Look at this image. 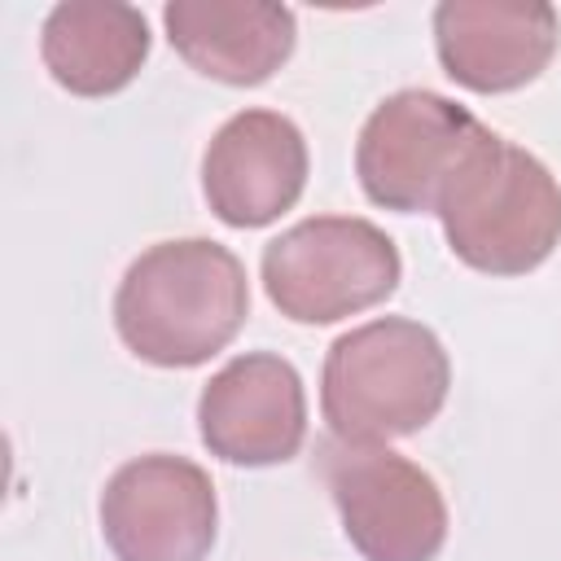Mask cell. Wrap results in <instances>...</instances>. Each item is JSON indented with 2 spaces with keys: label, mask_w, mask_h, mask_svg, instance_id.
Instances as JSON below:
<instances>
[{
  "label": "cell",
  "mask_w": 561,
  "mask_h": 561,
  "mask_svg": "<svg viewBox=\"0 0 561 561\" xmlns=\"http://www.w3.org/2000/svg\"><path fill=\"white\" fill-rule=\"evenodd\" d=\"M250 280L241 259L210 237L149 245L118 280L114 329L153 368H197L241 333Z\"/></svg>",
  "instance_id": "obj_1"
},
{
  "label": "cell",
  "mask_w": 561,
  "mask_h": 561,
  "mask_svg": "<svg viewBox=\"0 0 561 561\" xmlns=\"http://www.w3.org/2000/svg\"><path fill=\"white\" fill-rule=\"evenodd\" d=\"M451 390V359L434 329L381 316L342 333L320 368V412L337 443L386 447L425 430Z\"/></svg>",
  "instance_id": "obj_2"
},
{
  "label": "cell",
  "mask_w": 561,
  "mask_h": 561,
  "mask_svg": "<svg viewBox=\"0 0 561 561\" xmlns=\"http://www.w3.org/2000/svg\"><path fill=\"white\" fill-rule=\"evenodd\" d=\"M447 250L482 276H526L561 245L557 175L504 136H486L438 197Z\"/></svg>",
  "instance_id": "obj_3"
},
{
  "label": "cell",
  "mask_w": 561,
  "mask_h": 561,
  "mask_svg": "<svg viewBox=\"0 0 561 561\" xmlns=\"http://www.w3.org/2000/svg\"><path fill=\"white\" fill-rule=\"evenodd\" d=\"M263 289L294 324H337L399 289V245L368 219L316 215L263 245Z\"/></svg>",
  "instance_id": "obj_4"
},
{
  "label": "cell",
  "mask_w": 561,
  "mask_h": 561,
  "mask_svg": "<svg viewBox=\"0 0 561 561\" xmlns=\"http://www.w3.org/2000/svg\"><path fill=\"white\" fill-rule=\"evenodd\" d=\"M491 136L465 105L430 88H403L386 96L359 127L355 175L373 206L421 215L438 210L443 188L465 158Z\"/></svg>",
  "instance_id": "obj_5"
},
{
  "label": "cell",
  "mask_w": 561,
  "mask_h": 561,
  "mask_svg": "<svg viewBox=\"0 0 561 561\" xmlns=\"http://www.w3.org/2000/svg\"><path fill=\"white\" fill-rule=\"evenodd\" d=\"M324 482L342 535L364 561H434L447 543L438 482L390 447H324Z\"/></svg>",
  "instance_id": "obj_6"
},
{
  "label": "cell",
  "mask_w": 561,
  "mask_h": 561,
  "mask_svg": "<svg viewBox=\"0 0 561 561\" xmlns=\"http://www.w3.org/2000/svg\"><path fill=\"white\" fill-rule=\"evenodd\" d=\"M215 530V482L188 456H136L101 491V535L114 561H206Z\"/></svg>",
  "instance_id": "obj_7"
},
{
  "label": "cell",
  "mask_w": 561,
  "mask_h": 561,
  "mask_svg": "<svg viewBox=\"0 0 561 561\" xmlns=\"http://www.w3.org/2000/svg\"><path fill=\"white\" fill-rule=\"evenodd\" d=\"M197 434L224 465H285L307 443V390L298 368L272 351L228 359L197 399Z\"/></svg>",
  "instance_id": "obj_8"
},
{
  "label": "cell",
  "mask_w": 561,
  "mask_h": 561,
  "mask_svg": "<svg viewBox=\"0 0 561 561\" xmlns=\"http://www.w3.org/2000/svg\"><path fill=\"white\" fill-rule=\"evenodd\" d=\"M307 167V140L294 118L276 110H241L202 153V193L228 228H263L298 206Z\"/></svg>",
  "instance_id": "obj_9"
},
{
  "label": "cell",
  "mask_w": 561,
  "mask_h": 561,
  "mask_svg": "<svg viewBox=\"0 0 561 561\" xmlns=\"http://www.w3.org/2000/svg\"><path fill=\"white\" fill-rule=\"evenodd\" d=\"M561 44V18L543 0H443L434 53L451 83L495 96L535 83Z\"/></svg>",
  "instance_id": "obj_10"
},
{
  "label": "cell",
  "mask_w": 561,
  "mask_h": 561,
  "mask_svg": "<svg viewBox=\"0 0 561 561\" xmlns=\"http://www.w3.org/2000/svg\"><path fill=\"white\" fill-rule=\"evenodd\" d=\"M171 48L228 88L267 83L294 53L298 18L267 0H171L162 9Z\"/></svg>",
  "instance_id": "obj_11"
},
{
  "label": "cell",
  "mask_w": 561,
  "mask_h": 561,
  "mask_svg": "<svg viewBox=\"0 0 561 561\" xmlns=\"http://www.w3.org/2000/svg\"><path fill=\"white\" fill-rule=\"evenodd\" d=\"M149 22L136 4L66 0L53 4L39 31V57L70 96H114L149 61Z\"/></svg>",
  "instance_id": "obj_12"
}]
</instances>
